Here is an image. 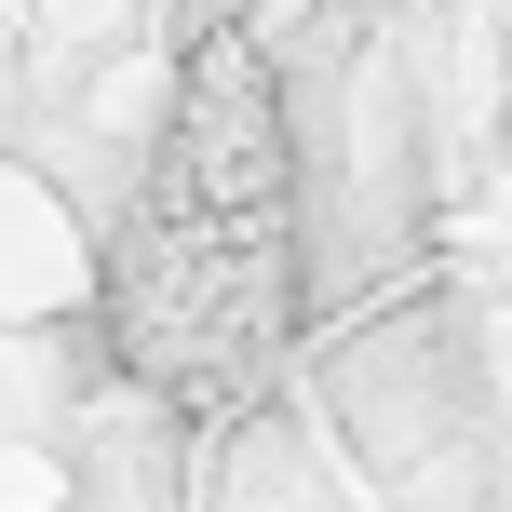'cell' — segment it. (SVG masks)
I'll use <instances>...</instances> for the list:
<instances>
[{"label": "cell", "mask_w": 512, "mask_h": 512, "mask_svg": "<svg viewBox=\"0 0 512 512\" xmlns=\"http://www.w3.org/2000/svg\"><path fill=\"white\" fill-rule=\"evenodd\" d=\"M108 351L189 418H243L297 351V135L243 27L189 54L108 243Z\"/></svg>", "instance_id": "obj_1"}]
</instances>
